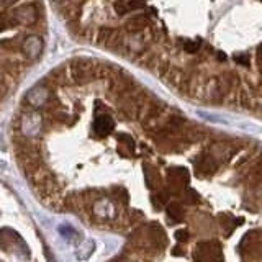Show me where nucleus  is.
Returning a JSON list of instances; mask_svg holds the SVG:
<instances>
[{
  "mask_svg": "<svg viewBox=\"0 0 262 262\" xmlns=\"http://www.w3.org/2000/svg\"><path fill=\"white\" fill-rule=\"evenodd\" d=\"M12 17L17 23H22L26 26H31L38 23L39 20V9L35 4H26V5H20L15 7L12 10Z\"/></svg>",
  "mask_w": 262,
  "mask_h": 262,
  "instance_id": "3",
  "label": "nucleus"
},
{
  "mask_svg": "<svg viewBox=\"0 0 262 262\" xmlns=\"http://www.w3.org/2000/svg\"><path fill=\"white\" fill-rule=\"evenodd\" d=\"M7 90H9V89H7V85H5L4 82H0V102L4 100V97H5V94H7Z\"/></svg>",
  "mask_w": 262,
  "mask_h": 262,
  "instance_id": "8",
  "label": "nucleus"
},
{
  "mask_svg": "<svg viewBox=\"0 0 262 262\" xmlns=\"http://www.w3.org/2000/svg\"><path fill=\"white\" fill-rule=\"evenodd\" d=\"M20 129H22V135L25 138H36L39 136L43 129V118L36 111H28V113H23L20 118Z\"/></svg>",
  "mask_w": 262,
  "mask_h": 262,
  "instance_id": "2",
  "label": "nucleus"
},
{
  "mask_svg": "<svg viewBox=\"0 0 262 262\" xmlns=\"http://www.w3.org/2000/svg\"><path fill=\"white\" fill-rule=\"evenodd\" d=\"M22 51L26 57L31 59V61H35V59L39 57V54H41V51H43V39L36 35L26 36L22 43Z\"/></svg>",
  "mask_w": 262,
  "mask_h": 262,
  "instance_id": "5",
  "label": "nucleus"
},
{
  "mask_svg": "<svg viewBox=\"0 0 262 262\" xmlns=\"http://www.w3.org/2000/svg\"><path fill=\"white\" fill-rule=\"evenodd\" d=\"M69 31L207 107L262 116V0H54Z\"/></svg>",
  "mask_w": 262,
  "mask_h": 262,
  "instance_id": "1",
  "label": "nucleus"
},
{
  "mask_svg": "<svg viewBox=\"0 0 262 262\" xmlns=\"http://www.w3.org/2000/svg\"><path fill=\"white\" fill-rule=\"evenodd\" d=\"M59 233H61V236H64L66 239H72L76 236V231L72 229L71 226H66V225H61L59 226Z\"/></svg>",
  "mask_w": 262,
  "mask_h": 262,
  "instance_id": "6",
  "label": "nucleus"
},
{
  "mask_svg": "<svg viewBox=\"0 0 262 262\" xmlns=\"http://www.w3.org/2000/svg\"><path fill=\"white\" fill-rule=\"evenodd\" d=\"M10 22L7 20V17H2L0 15V31H5L7 28H10Z\"/></svg>",
  "mask_w": 262,
  "mask_h": 262,
  "instance_id": "7",
  "label": "nucleus"
},
{
  "mask_svg": "<svg viewBox=\"0 0 262 262\" xmlns=\"http://www.w3.org/2000/svg\"><path fill=\"white\" fill-rule=\"evenodd\" d=\"M51 89L48 87V85L44 84H39V85H35L28 94H26V102H28L31 107H44L46 103L49 102L51 98Z\"/></svg>",
  "mask_w": 262,
  "mask_h": 262,
  "instance_id": "4",
  "label": "nucleus"
}]
</instances>
